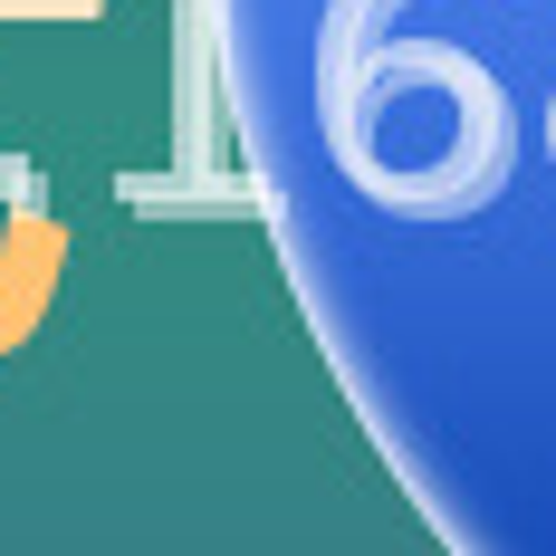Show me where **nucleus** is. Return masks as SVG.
<instances>
[{"label":"nucleus","mask_w":556,"mask_h":556,"mask_svg":"<svg viewBox=\"0 0 556 556\" xmlns=\"http://www.w3.org/2000/svg\"><path fill=\"white\" fill-rule=\"evenodd\" d=\"M336 144L393 212H470L508 182V106L490 67L432 39H403L355 77H336Z\"/></svg>","instance_id":"1"},{"label":"nucleus","mask_w":556,"mask_h":556,"mask_svg":"<svg viewBox=\"0 0 556 556\" xmlns=\"http://www.w3.org/2000/svg\"><path fill=\"white\" fill-rule=\"evenodd\" d=\"M547 144H556V115H547Z\"/></svg>","instance_id":"2"}]
</instances>
